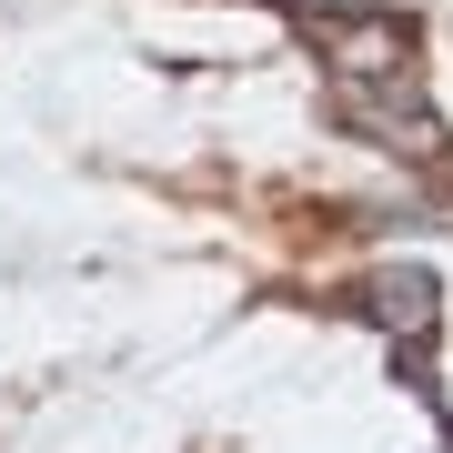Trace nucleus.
I'll return each mask as SVG.
<instances>
[{
	"instance_id": "f257e3e1",
	"label": "nucleus",
	"mask_w": 453,
	"mask_h": 453,
	"mask_svg": "<svg viewBox=\"0 0 453 453\" xmlns=\"http://www.w3.org/2000/svg\"><path fill=\"white\" fill-rule=\"evenodd\" d=\"M372 312H383V323H403V342L423 353V342H434V273H393V282H372Z\"/></svg>"
}]
</instances>
